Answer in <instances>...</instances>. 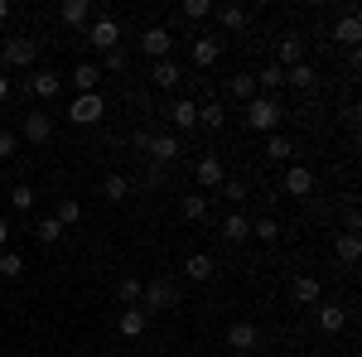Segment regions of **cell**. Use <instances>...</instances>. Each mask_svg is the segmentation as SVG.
Instances as JSON below:
<instances>
[{
  "label": "cell",
  "instance_id": "obj_1",
  "mask_svg": "<svg viewBox=\"0 0 362 357\" xmlns=\"http://www.w3.org/2000/svg\"><path fill=\"white\" fill-rule=\"evenodd\" d=\"M280 102L276 97H251L247 102V126L256 131V136H276V126H280Z\"/></svg>",
  "mask_w": 362,
  "mask_h": 357
},
{
  "label": "cell",
  "instance_id": "obj_2",
  "mask_svg": "<svg viewBox=\"0 0 362 357\" xmlns=\"http://www.w3.org/2000/svg\"><path fill=\"white\" fill-rule=\"evenodd\" d=\"M140 309H145V314H169V309H179V285H174V280H150V285L140 290Z\"/></svg>",
  "mask_w": 362,
  "mask_h": 357
},
{
  "label": "cell",
  "instance_id": "obj_3",
  "mask_svg": "<svg viewBox=\"0 0 362 357\" xmlns=\"http://www.w3.org/2000/svg\"><path fill=\"white\" fill-rule=\"evenodd\" d=\"M34 58H39V44L25 39V34H15V39L0 44V63H5V68H25V73H34Z\"/></svg>",
  "mask_w": 362,
  "mask_h": 357
},
{
  "label": "cell",
  "instance_id": "obj_4",
  "mask_svg": "<svg viewBox=\"0 0 362 357\" xmlns=\"http://www.w3.org/2000/svg\"><path fill=\"white\" fill-rule=\"evenodd\" d=\"M102 116H107V97L102 92H78L73 107H68V121L73 126H97Z\"/></svg>",
  "mask_w": 362,
  "mask_h": 357
},
{
  "label": "cell",
  "instance_id": "obj_5",
  "mask_svg": "<svg viewBox=\"0 0 362 357\" xmlns=\"http://www.w3.org/2000/svg\"><path fill=\"white\" fill-rule=\"evenodd\" d=\"M87 44H92V49H102V54L121 49V25H116L112 15H97V20L87 25Z\"/></svg>",
  "mask_w": 362,
  "mask_h": 357
},
{
  "label": "cell",
  "instance_id": "obj_6",
  "mask_svg": "<svg viewBox=\"0 0 362 357\" xmlns=\"http://www.w3.org/2000/svg\"><path fill=\"white\" fill-rule=\"evenodd\" d=\"M169 49H174V34H169L165 25H150L145 34H140V54H150L155 63H160V58H169Z\"/></svg>",
  "mask_w": 362,
  "mask_h": 357
},
{
  "label": "cell",
  "instance_id": "obj_7",
  "mask_svg": "<svg viewBox=\"0 0 362 357\" xmlns=\"http://www.w3.org/2000/svg\"><path fill=\"white\" fill-rule=\"evenodd\" d=\"M25 92H34V97H44V102H49V97L63 92V78H58L54 68H34V73L25 78Z\"/></svg>",
  "mask_w": 362,
  "mask_h": 357
},
{
  "label": "cell",
  "instance_id": "obj_8",
  "mask_svg": "<svg viewBox=\"0 0 362 357\" xmlns=\"http://www.w3.org/2000/svg\"><path fill=\"white\" fill-rule=\"evenodd\" d=\"M25 140L29 145H49L54 140V116L49 111H25Z\"/></svg>",
  "mask_w": 362,
  "mask_h": 357
},
{
  "label": "cell",
  "instance_id": "obj_9",
  "mask_svg": "<svg viewBox=\"0 0 362 357\" xmlns=\"http://www.w3.org/2000/svg\"><path fill=\"white\" fill-rule=\"evenodd\" d=\"M256 343H261V329H256L251 319H237V324L227 329V348H237L242 357H247L251 348H256Z\"/></svg>",
  "mask_w": 362,
  "mask_h": 357
},
{
  "label": "cell",
  "instance_id": "obj_10",
  "mask_svg": "<svg viewBox=\"0 0 362 357\" xmlns=\"http://www.w3.org/2000/svg\"><path fill=\"white\" fill-rule=\"evenodd\" d=\"M358 39H362V20H358V10L348 5V10H343V20L334 25V44H343V49H358Z\"/></svg>",
  "mask_w": 362,
  "mask_h": 357
},
{
  "label": "cell",
  "instance_id": "obj_11",
  "mask_svg": "<svg viewBox=\"0 0 362 357\" xmlns=\"http://www.w3.org/2000/svg\"><path fill=\"white\" fill-rule=\"evenodd\" d=\"M194 179L203 184V189H223V179H227L223 160H218V155H203V160L194 165Z\"/></svg>",
  "mask_w": 362,
  "mask_h": 357
},
{
  "label": "cell",
  "instance_id": "obj_12",
  "mask_svg": "<svg viewBox=\"0 0 362 357\" xmlns=\"http://www.w3.org/2000/svg\"><path fill=\"white\" fill-rule=\"evenodd\" d=\"M92 20H97V5H92V0H63V25L87 29Z\"/></svg>",
  "mask_w": 362,
  "mask_h": 357
},
{
  "label": "cell",
  "instance_id": "obj_13",
  "mask_svg": "<svg viewBox=\"0 0 362 357\" xmlns=\"http://www.w3.org/2000/svg\"><path fill=\"white\" fill-rule=\"evenodd\" d=\"M305 39H300V34H285V39H280V49H276V68H295V63H305Z\"/></svg>",
  "mask_w": 362,
  "mask_h": 357
},
{
  "label": "cell",
  "instance_id": "obj_14",
  "mask_svg": "<svg viewBox=\"0 0 362 357\" xmlns=\"http://www.w3.org/2000/svg\"><path fill=\"white\" fill-rule=\"evenodd\" d=\"M150 83L160 87V92H169V87H179V83H184V68H179L174 58H160V63L150 68Z\"/></svg>",
  "mask_w": 362,
  "mask_h": 357
},
{
  "label": "cell",
  "instance_id": "obj_15",
  "mask_svg": "<svg viewBox=\"0 0 362 357\" xmlns=\"http://www.w3.org/2000/svg\"><path fill=\"white\" fill-rule=\"evenodd\" d=\"M223 58V39H213V34H198L194 39V63L198 68H213Z\"/></svg>",
  "mask_w": 362,
  "mask_h": 357
},
{
  "label": "cell",
  "instance_id": "obj_16",
  "mask_svg": "<svg viewBox=\"0 0 362 357\" xmlns=\"http://www.w3.org/2000/svg\"><path fill=\"white\" fill-rule=\"evenodd\" d=\"M116 329L126 333V338H140V333L150 329V314H145L140 304H131V309H121V319H116Z\"/></svg>",
  "mask_w": 362,
  "mask_h": 357
},
{
  "label": "cell",
  "instance_id": "obj_17",
  "mask_svg": "<svg viewBox=\"0 0 362 357\" xmlns=\"http://www.w3.org/2000/svg\"><path fill=\"white\" fill-rule=\"evenodd\" d=\"M184 275H189V280H198V285H203V280H213V275H218V261H213V256H208V251H194V256H189V261H184Z\"/></svg>",
  "mask_w": 362,
  "mask_h": 357
},
{
  "label": "cell",
  "instance_id": "obj_18",
  "mask_svg": "<svg viewBox=\"0 0 362 357\" xmlns=\"http://www.w3.org/2000/svg\"><path fill=\"white\" fill-rule=\"evenodd\" d=\"M285 193H295V198H309L314 193V174L305 165H290L285 169Z\"/></svg>",
  "mask_w": 362,
  "mask_h": 357
},
{
  "label": "cell",
  "instance_id": "obj_19",
  "mask_svg": "<svg viewBox=\"0 0 362 357\" xmlns=\"http://www.w3.org/2000/svg\"><path fill=\"white\" fill-rule=\"evenodd\" d=\"M256 78V97H271V92H280L285 87V68H276V63H266L261 73H251Z\"/></svg>",
  "mask_w": 362,
  "mask_h": 357
},
{
  "label": "cell",
  "instance_id": "obj_20",
  "mask_svg": "<svg viewBox=\"0 0 362 357\" xmlns=\"http://www.w3.org/2000/svg\"><path fill=\"white\" fill-rule=\"evenodd\" d=\"M169 121H174L179 131H194V126H198V102H189V97H179V102L169 107Z\"/></svg>",
  "mask_w": 362,
  "mask_h": 357
},
{
  "label": "cell",
  "instance_id": "obj_21",
  "mask_svg": "<svg viewBox=\"0 0 362 357\" xmlns=\"http://www.w3.org/2000/svg\"><path fill=\"white\" fill-rule=\"evenodd\" d=\"M150 160L155 165H174L179 160V136H155L150 140Z\"/></svg>",
  "mask_w": 362,
  "mask_h": 357
},
{
  "label": "cell",
  "instance_id": "obj_22",
  "mask_svg": "<svg viewBox=\"0 0 362 357\" xmlns=\"http://www.w3.org/2000/svg\"><path fill=\"white\" fill-rule=\"evenodd\" d=\"M319 295H324V290H319L314 275H295V285H290V300L295 304H319Z\"/></svg>",
  "mask_w": 362,
  "mask_h": 357
},
{
  "label": "cell",
  "instance_id": "obj_23",
  "mask_svg": "<svg viewBox=\"0 0 362 357\" xmlns=\"http://www.w3.org/2000/svg\"><path fill=\"white\" fill-rule=\"evenodd\" d=\"M73 87L78 92H102V68L97 63H78L73 68Z\"/></svg>",
  "mask_w": 362,
  "mask_h": 357
},
{
  "label": "cell",
  "instance_id": "obj_24",
  "mask_svg": "<svg viewBox=\"0 0 362 357\" xmlns=\"http://www.w3.org/2000/svg\"><path fill=\"white\" fill-rule=\"evenodd\" d=\"M290 155H295V140L290 136H266V160H271V165H290Z\"/></svg>",
  "mask_w": 362,
  "mask_h": 357
},
{
  "label": "cell",
  "instance_id": "obj_25",
  "mask_svg": "<svg viewBox=\"0 0 362 357\" xmlns=\"http://www.w3.org/2000/svg\"><path fill=\"white\" fill-rule=\"evenodd\" d=\"M223 237H227V242H247V237H251V218H247V213H227V218H223Z\"/></svg>",
  "mask_w": 362,
  "mask_h": 357
},
{
  "label": "cell",
  "instance_id": "obj_26",
  "mask_svg": "<svg viewBox=\"0 0 362 357\" xmlns=\"http://www.w3.org/2000/svg\"><path fill=\"white\" fill-rule=\"evenodd\" d=\"M314 78H319V73H314L309 63H295V68H285V87H295V92H309V87H314Z\"/></svg>",
  "mask_w": 362,
  "mask_h": 357
},
{
  "label": "cell",
  "instance_id": "obj_27",
  "mask_svg": "<svg viewBox=\"0 0 362 357\" xmlns=\"http://www.w3.org/2000/svg\"><path fill=\"white\" fill-rule=\"evenodd\" d=\"M126 193H131V179L126 174H102V198L107 203H121Z\"/></svg>",
  "mask_w": 362,
  "mask_h": 357
},
{
  "label": "cell",
  "instance_id": "obj_28",
  "mask_svg": "<svg viewBox=\"0 0 362 357\" xmlns=\"http://www.w3.org/2000/svg\"><path fill=\"white\" fill-rule=\"evenodd\" d=\"M179 213L189 222H203L208 218V198H203V193H184V198H179Z\"/></svg>",
  "mask_w": 362,
  "mask_h": 357
},
{
  "label": "cell",
  "instance_id": "obj_29",
  "mask_svg": "<svg viewBox=\"0 0 362 357\" xmlns=\"http://www.w3.org/2000/svg\"><path fill=\"white\" fill-rule=\"evenodd\" d=\"M334 251H338V261H343V266H353V261L362 256V237H353V232H343V237L334 242Z\"/></svg>",
  "mask_w": 362,
  "mask_h": 357
},
{
  "label": "cell",
  "instance_id": "obj_30",
  "mask_svg": "<svg viewBox=\"0 0 362 357\" xmlns=\"http://www.w3.org/2000/svg\"><path fill=\"white\" fill-rule=\"evenodd\" d=\"M78 218H83V203H78V198H58V208H54V222H58V227H73Z\"/></svg>",
  "mask_w": 362,
  "mask_h": 357
},
{
  "label": "cell",
  "instance_id": "obj_31",
  "mask_svg": "<svg viewBox=\"0 0 362 357\" xmlns=\"http://www.w3.org/2000/svg\"><path fill=\"white\" fill-rule=\"evenodd\" d=\"M343 324H348V314H343L338 304H319V329L324 333H338Z\"/></svg>",
  "mask_w": 362,
  "mask_h": 357
},
{
  "label": "cell",
  "instance_id": "obj_32",
  "mask_svg": "<svg viewBox=\"0 0 362 357\" xmlns=\"http://www.w3.org/2000/svg\"><path fill=\"white\" fill-rule=\"evenodd\" d=\"M218 20H223V29H247L251 10H247V5H223V10H218Z\"/></svg>",
  "mask_w": 362,
  "mask_h": 357
},
{
  "label": "cell",
  "instance_id": "obj_33",
  "mask_svg": "<svg viewBox=\"0 0 362 357\" xmlns=\"http://www.w3.org/2000/svg\"><path fill=\"white\" fill-rule=\"evenodd\" d=\"M227 92H232L237 102H251V97H256V78H251V73H237V78H227Z\"/></svg>",
  "mask_w": 362,
  "mask_h": 357
},
{
  "label": "cell",
  "instance_id": "obj_34",
  "mask_svg": "<svg viewBox=\"0 0 362 357\" xmlns=\"http://www.w3.org/2000/svg\"><path fill=\"white\" fill-rule=\"evenodd\" d=\"M223 121H227L223 102H208V107H198V126H208V131H223Z\"/></svg>",
  "mask_w": 362,
  "mask_h": 357
},
{
  "label": "cell",
  "instance_id": "obj_35",
  "mask_svg": "<svg viewBox=\"0 0 362 357\" xmlns=\"http://www.w3.org/2000/svg\"><path fill=\"white\" fill-rule=\"evenodd\" d=\"M0 275H5V280H20V275H25V256H20V251H0Z\"/></svg>",
  "mask_w": 362,
  "mask_h": 357
},
{
  "label": "cell",
  "instance_id": "obj_36",
  "mask_svg": "<svg viewBox=\"0 0 362 357\" xmlns=\"http://www.w3.org/2000/svg\"><path fill=\"white\" fill-rule=\"evenodd\" d=\"M140 290H145V285H140L136 275H126V280L116 285V300H121V304H126V309H131V304H140Z\"/></svg>",
  "mask_w": 362,
  "mask_h": 357
},
{
  "label": "cell",
  "instance_id": "obj_37",
  "mask_svg": "<svg viewBox=\"0 0 362 357\" xmlns=\"http://www.w3.org/2000/svg\"><path fill=\"white\" fill-rule=\"evenodd\" d=\"M251 237H256V242H276V237H280V222L276 218H256V222H251Z\"/></svg>",
  "mask_w": 362,
  "mask_h": 357
},
{
  "label": "cell",
  "instance_id": "obj_38",
  "mask_svg": "<svg viewBox=\"0 0 362 357\" xmlns=\"http://www.w3.org/2000/svg\"><path fill=\"white\" fill-rule=\"evenodd\" d=\"M34 237H39L44 247H54V242H63V227H58L54 218H44V222H39V227H34Z\"/></svg>",
  "mask_w": 362,
  "mask_h": 357
},
{
  "label": "cell",
  "instance_id": "obj_39",
  "mask_svg": "<svg viewBox=\"0 0 362 357\" xmlns=\"http://www.w3.org/2000/svg\"><path fill=\"white\" fill-rule=\"evenodd\" d=\"M247 184H242V179H223V198L227 203H237V208H242V203H247Z\"/></svg>",
  "mask_w": 362,
  "mask_h": 357
},
{
  "label": "cell",
  "instance_id": "obj_40",
  "mask_svg": "<svg viewBox=\"0 0 362 357\" xmlns=\"http://www.w3.org/2000/svg\"><path fill=\"white\" fill-rule=\"evenodd\" d=\"M10 208L29 213V208H34V189H29V184H15V189H10Z\"/></svg>",
  "mask_w": 362,
  "mask_h": 357
},
{
  "label": "cell",
  "instance_id": "obj_41",
  "mask_svg": "<svg viewBox=\"0 0 362 357\" xmlns=\"http://www.w3.org/2000/svg\"><path fill=\"white\" fill-rule=\"evenodd\" d=\"M126 63H131V58H126V49H112V54H102V63H97V68H102V73H121Z\"/></svg>",
  "mask_w": 362,
  "mask_h": 357
},
{
  "label": "cell",
  "instance_id": "obj_42",
  "mask_svg": "<svg viewBox=\"0 0 362 357\" xmlns=\"http://www.w3.org/2000/svg\"><path fill=\"white\" fill-rule=\"evenodd\" d=\"M20 150V131H0V160H15Z\"/></svg>",
  "mask_w": 362,
  "mask_h": 357
},
{
  "label": "cell",
  "instance_id": "obj_43",
  "mask_svg": "<svg viewBox=\"0 0 362 357\" xmlns=\"http://www.w3.org/2000/svg\"><path fill=\"white\" fill-rule=\"evenodd\" d=\"M184 15H189V20H208L213 5H208V0H184Z\"/></svg>",
  "mask_w": 362,
  "mask_h": 357
},
{
  "label": "cell",
  "instance_id": "obj_44",
  "mask_svg": "<svg viewBox=\"0 0 362 357\" xmlns=\"http://www.w3.org/2000/svg\"><path fill=\"white\" fill-rule=\"evenodd\" d=\"M343 227H348V232H353V237H358V227H362V213H358V208H353V203H348V208H343Z\"/></svg>",
  "mask_w": 362,
  "mask_h": 357
},
{
  "label": "cell",
  "instance_id": "obj_45",
  "mask_svg": "<svg viewBox=\"0 0 362 357\" xmlns=\"http://www.w3.org/2000/svg\"><path fill=\"white\" fill-rule=\"evenodd\" d=\"M150 140H155V131H136V136H131V145H136V155H150Z\"/></svg>",
  "mask_w": 362,
  "mask_h": 357
},
{
  "label": "cell",
  "instance_id": "obj_46",
  "mask_svg": "<svg viewBox=\"0 0 362 357\" xmlns=\"http://www.w3.org/2000/svg\"><path fill=\"white\" fill-rule=\"evenodd\" d=\"M5 242H10V222L0 218V247H5Z\"/></svg>",
  "mask_w": 362,
  "mask_h": 357
},
{
  "label": "cell",
  "instance_id": "obj_47",
  "mask_svg": "<svg viewBox=\"0 0 362 357\" xmlns=\"http://www.w3.org/2000/svg\"><path fill=\"white\" fill-rule=\"evenodd\" d=\"M0 102H10V78H0Z\"/></svg>",
  "mask_w": 362,
  "mask_h": 357
},
{
  "label": "cell",
  "instance_id": "obj_48",
  "mask_svg": "<svg viewBox=\"0 0 362 357\" xmlns=\"http://www.w3.org/2000/svg\"><path fill=\"white\" fill-rule=\"evenodd\" d=\"M5 20H10V0H0V25H5Z\"/></svg>",
  "mask_w": 362,
  "mask_h": 357
},
{
  "label": "cell",
  "instance_id": "obj_49",
  "mask_svg": "<svg viewBox=\"0 0 362 357\" xmlns=\"http://www.w3.org/2000/svg\"><path fill=\"white\" fill-rule=\"evenodd\" d=\"M0 357H10V353H0Z\"/></svg>",
  "mask_w": 362,
  "mask_h": 357
},
{
  "label": "cell",
  "instance_id": "obj_50",
  "mask_svg": "<svg viewBox=\"0 0 362 357\" xmlns=\"http://www.w3.org/2000/svg\"><path fill=\"white\" fill-rule=\"evenodd\" d=\"M237 357H242V353H237Z\"/></svg>",
  "mask_w": 362,
  "mask_h": 357
}]
</instances>
